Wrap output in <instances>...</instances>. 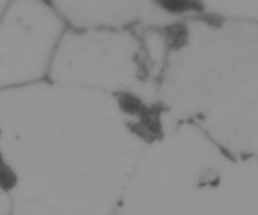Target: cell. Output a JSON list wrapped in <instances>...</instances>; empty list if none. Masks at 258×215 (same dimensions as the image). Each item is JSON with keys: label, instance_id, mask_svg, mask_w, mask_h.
Segmentation results:
<instances>
[{"label": "cell", "instance_id": "6da1fadb", "mask_svg": "<svg viewBox=\"0 0 258 215\" xmlns=\"http://www.w3.org/2000/svg\"><path fill=\"white\" fill-rule=\"evenodd\" d=\"M164 117L135 98L48 80L2 91L12 215H110Z\"/></svg>", "mask_w": 258, "mask_h": 215}, {"label": "cell", "instance_id": "7a4b0ae2", "mask_svg": "<svg viewBox=\"0 0 258 215\" xmlns=\"http://www.w3.org/2000/svg\"><path fill=\"white\" fill-rule=\"evenodd\" d=\"M242 24H206L178 33L158 81L163 112L198 127L222 150L253 158L258 150L256 24L242 40Z\"/></svg>", "mask_w": 258, "mask_h": 215}, {"label": "cell", "instance_id": "3957f363", "mask_svg": "<svg viewBox=\"0 0 258 215\" xmlns=\"http://www.w3.org/2000/svg\"><path fill=\"white\" fill-rule=\"evenodd\" d=\"M257 160L165 115L110 215H258Z\"/></svg>", "mask_w": 258, "mask_h": 215}, {"label": "cell", "instance_id": "277c9868", "mask_svg": "<svg viewBox=\"0 0 258 215\" xmlns=\"http://www.w3.org/2000/svg\"><path fill=\"white\" fill-rule=\"evenodd\" d=\"M161 70L146 43L128 30L70 29L55 48L47 80L159 107Z\"/></svg>", "mask_w": 258, "mask_h": 215}, {"label": "cell", "instance_id": "5b68a950", "mask_svg": "<svg viewBox=\"0 0 258 215\" xmlns=\"http://www.w3.org/2000/svg\"><path fill=\"white\" fill-rule=\"evenodd\" d=\"M66 30L47 0H13L0 20V92L47 80Z\"/></svg>", "mask_w": 258, "mask_h": 215}, {"label": "cell", "instance_id": "8992f818", "mask_svg": "<svg viewBox=\"0 0 258 215\" xmlns=\"http://www.w3.org/2000/svg\"><path fill=\"white\" fill-rule=\"evenodd\" d=\"M0 215H12V198L7 174L0 163Z\"/></svg>", "mask_w": 258, "mask_h": 215}]
</instances>
